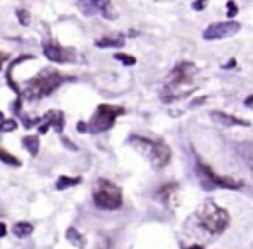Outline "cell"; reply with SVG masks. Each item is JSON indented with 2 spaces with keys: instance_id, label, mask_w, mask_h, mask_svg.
<instances>
[{
  "instance_id": "obj_31",
  "label": "cell",
  "mask_w": 253,
  "mask_h": 249,
  "mask_svg": "<svg viewBox=\"0 0 253 249\" xmlns=\"http://www.w3.org/2000/svg\"><path fill=\"white\" fill-rule=\"evenodd\" d=\"M62 141H64V145H67V148H71V150H73V152H76V146H73V143H71V141L69 139H66V137H62Z\"/></svg>"
},
{
  "instance_id": "obj_13",
  "label": "cell",
  "mask_w": 253,
  "mask_h": 249,
  "mask_svg": "<svg viewBox=\"0 0 253 249\" xmlns=\"http://www.w3.org/2000/svg\"><path fill=\"white\" fill-rule=\"evenodd\" d=\"M66 239L71 242L73 246H76V248L79 249H84V246H86V237H84L83 234H81L79 230H78L76 227H69L66 230Z\"/></svg>"
},
{
  "instance_id": "obj_27",
  "label": "cell",
  "mask_w": 253,
  "mask_h": 249,
  "mask_svg": "<svg viewBox=\"0 0 253 249\" xmlns=\"http://www.w3.org/2000/svg\"><path fill=\"white\" fill-rule=\"evenodd\" d=\"M193 9L195 11H203V9H205V5H207V2H193Z\"/></svg>"
},
{
  "instance_id": "obj_26",
  "label": "cell",
  "mask_w": 253,
  "mask_h": 249,
  "mask_svg": "<svg viewBox=\"0 0 253 249\" xmlns=\"http://www.w3.org/2000/svg\"><path fill=\"white\" fill-rule=\"evenodd\" d=\"M209 100L207 96H202V98H196V100H193L191 101V107H198V105H203L205 101Z\"/></svg>"
},
{
  "instance_id": "obj_29",
  "label": "cell",
  "mask_w": 253,
  "mask_h": 249,
  "mask_svg": "<svg viewBox=\"0 0 253 249\" xmlns=\"http://www.w3.org/2000/svg\"><path fill=\"white\" fill-rule=\"evenodd\" d=\"M245 107H248V109H253V95H250V96L245 100Z\"/></svg>"
},
{
  "instance_id": "obj_28",
  "label": "cell",
  "mask_w": 253,
  "mask_h": 249,
  "mask_svg": "<svg viewBox=\"0 0 253 249\" xmlns=\"http://www.w3.org/2000/svg\"><path fill=\"white\" fill-rule=\"evenodd\" d=\"M5 235H7V225L0 222V237H5Z\"/></svg>"
},
{
  "instance_id": "obj_6",
  "label": "cell",
  "mask_w": 253,
  "mask_h": 249,
  "mask_svg": "<svg viewBox=\"0 0 253 249\" xmlns=\"http://www.w3.org/2000/svg\"><path fill=\"white\" fill-rule=\"evenodd\" d=\"M198 173L203 179L205 188H222V189H239L243 188V181H236L233 177L219 175L209 165L198 162Z\"/></svg>"
},
{
  "instance_id": "obj_18",
  "label": "cell",
  "mask_w": 253,
  "mask_h": 249,
  "mask_svg": "<svg viewBox=\"0 0 253 249\" xmlns=\"http://www.w3.org/2000/svg\"><path fill=\"white\" fill-rule=\"evenodd\" d=\"M22 145H24V148L30 152L31 156H37L38 155V150H40V139H38V136L31 134V136L22 137Z\"/></svg>"
},
{
  "instance_id": "obj_12",
  "label": "cell",
  "mask_w": 253,
  "mask_h": 249,
  "mask_svg": "<svg viewBox=\"0 0 253 249\" xmlns=\"http://www.w3.org/2000/svg\"><path fill=\"white\" fill-rule=\"evenodd\" d=\"M126 43V35H122V33H112V35H105L103 38H98V40L95 41V45L98 48H122Z\"/></svg>"
},
{
  "instance_id": "obj_23",
  "label": "cell",
  "mask_w": 253,
  "mask_h": 249,
  "mask_svg": "<svg viewBox=\"0 0 253 249\" xmlns=\"http://www.w3.org/2000/svg\"><path fill=\"white\" fill-rule=\"evenodd\" d=\"M16 129H18V122L14 119H5L0 124V133H12Z\"/></svg>"
},
{
  "instance_id": "obj_11",
  "label": "cell",
  "mask_w": 253,
  "mask_h": 249,
  "mask_svg": "<svg viewBox=\"0 0 253 249\" xmlns=\"http://www.w3.org/2000/svg\"><path fill=\"white\" fill-rule=\"evenodd\" d=\"M210 117H212L215 122L222 124L226 127H233V126H243V127H250V122L245 119H239L236 115H231V114H226L222 110H212L210 112Z\"/></svg>"
},
{
  "instance_id": "obj_20",
  "label": "cell",
  "mask_w": 253,
  "mask_h": 249,
  "mask_svg": "<svg viewBox=\"0 0 253 249\" xmlns=\"http://www.w3.org/2000/svg\"><path fill=\"white\" fill-rule=\"evenodd\" d=\"M0 162L7 163V165H12V167H21V160L16 158L14 155H11L9 152H5L2 146H0Z\"/></svg>"
},
{
  "instance_id": "obj_2",
  "label": "cell",
  "mask_w": 253,
  "mask_h": 249,
  "mask_svg": "<svg viewBox=\"0 0 253 249\" xmlns=\"http://www.w3.org/2000/svg\"><path fill=\"white\" fill-rule=\"evenodd\" d=\"M196 218H198L200 225L214 235L222 234L229 227V222H231L229 213L224 208H220L217 203L210 201V199L209 201H203L196 208Z\"/></svg>"
},
{
  "instance_id": "obj_24",
  "label": "cell",
  "mask_w": 253,
  "mask_h": 249,
  "mask_svg": "<svg viewBox=\"0 0 253 249\" xmlns=\"http://www.w3.org/2000/svg\"><path fill=\"white\" fill-rule=\"evenodd\" d=\"M226 7H228V18L229 19H233L234 18L236 14H238V5L234 4V2H231V0H229V2H226Z\"/></svg>"
},
{
  "instance_id": "obj_22",
  "label": "cell",
  "mask_w": 253,
  "mask_h": 249,
  "mask_svg": "<svg viewBox=\"0 0 253 249\" xmlns=\"http://www.w3.org/2000/svg\"><path fill=\"white\" fill-rule=\"evenodd\" d=\"M114 58H116V60H121L124 65H135L136 64V58L133 57V55L122 54V52H117V54H114Z\"/></svg>"
},
{
  "instance_id": "obj_4",
  "label": "cell",
  "mask_w": 253,
  "mask_h": 249,
  "mask_svg": "<svg viewBox=\"0 0 253 249\" xmlns=\"http://www.w3.org/2000/svg\"><path fill=\"white\" fill-rule=\"evenodd\" d=\"M93 203L100 210H117L122 206V191L114 182L100 179L93 189Z\"/></svg>"
},
{
  "instance_id": "obj_21",
  "label": "cell",
  "mask_w": 253,
  "mask_h": 249,
  "mask_svg": "<svg viewBox=\"0 0 253 249\" xmlns=\"http://www.w3.org/2000/svg\"><path fill=\"white\" fill-rule=\"evenodd\" d=\"M16 16H18V21L21 26H30L31 22V14L28 9H18L16 11Z\"/></svg>"
},
{
  "instance_id": "obj_14",
  "label": "cell",
  "mask_w": 253,
  "mask_h": 249,
  "mask_svg": "<svg viewBox=\"0 0 253 249\" xmlns=\"http://www.w3.org/2000/svg\"><path fill=\"white\" fill-rule=\"evenodd\" d=\"M78 7L83 12L84 16H93L102 12V2H97V0H86V2H78Z\"/></svg>"
},
{
  "instance_id": "obj_25",
  "label": "cell",
  "mask_w": 253,
  "mask_h": 249,
  "mask_svg": "<svg viewBox=\"0 0 253 249\" xmlns=\"http://www.w3.org/2000/svg\"><path fill=\"white\" fill-rule=\"evenodd\" d=\"M76 129H78V133H88V124L86 122H78Z\"/></svg>"
},
{
  "instance_id": "obj_19",
  "label": "cell",
  "mask_w": 253,
  "mask_h": 249,
  "mask_svg": "<svg viewBox=\"0 0 253 249\" xmlns=\"http://www.w3.org/2000/svg\"><path fill=\"white\" fill-rule=\"evenodd\" d=\"M102 14L105 19H109V21H116L117 19V11H116V7L112 5V2H102Z\"/></svg>"
},
{
  "instance_id": "obj_30",
  "label": "cell",
  "mask_w": 253,
  "mask_h": 249,
  "mask_svg": "<svg viewBox=\"0 0 253 249\" xmlns=\"http://www.w3.org/2000/svg\"><path fill=\"white\" fill-rule=\"evenodd\" d=\"M7 58H9L7 54H2V52H0V69L4 67V62L7 60Z\"/></svg>"
},
{
  "instance_id": "obj_9",
  "label": "cell",
  "mask_w": 253,
  "mask_h": 249,
  "mask_svg": "<svg viewBox=\"0 0 253 249\" xmlns=\"http://www.w3.org/2000/svg\"><path fill=\"white\" fill-rule=\"evenodd\" d=\"M43 54L48 60L57 62V64H66V62L74 60V52L71 48H62L59 45H52L47 43L43 47Z\"/></svg>"
},
{
  "instance_id": "obj_32",
  "label": "cell",
  "mask_w": 253,
  "mask_h": 249,
  "mask_svg": "<svg viewBox=\"0 0 253 249\" xmlns=\"http://www.w3.org/2000/svg\"><path fill=\"white\" fill-rule=\"evenodd\" d=\"M234 65H236V60H234V58H231V60H229V64L222 65V67L224 69H229V67H234Z\"/></svg>"
},
{
  "instance_id": "obj_15",
  "label": "cell",
  "mask_w": 253,
  "mask_h": 249,
  "mask_svg": "<svg viewBox=\"0 0 253 249\" xmlns=\"http://www.w3.org/2000/svg\"><path fill=\"white\" fill-rule=\"evenodd\" d=\"M81 177H67V175H60L59 179H57V182H55V189L57 191H64V189H69L73 188V186H78L81 184Z\"/></svg>"
},
{
  "instance_id": "obj_16",
  "label": "cell",
  "mask_w": 253,
  "mask_h": 249,
  "mask_svg": "<svg viewBox=\"0 0 253 249\" xmlns=\"http://www.w3.org/2000/svg\"><path fill=\"white\" fill-rule=\"evenodd\" d=\"M12 234L19 239H24L33 234V225H31L30 222H18V224L12 227Z\"/></svg>"
},
{
  "instance_id": "obj_35",
  "label": "cell",
  "mask_w": 253,
  "mask_h": 249,
  "mask_svg": "<svg viewBox=\"0 0 253 249\" xmlns=\"http://www.w3.org/2000/svg\"><path fill=\"white\" fill-rule=\"evenodd\" d=\"M0 215H2V213H0Z\"/></svg>"
},
{
  "instance_id": "obj_1",
  "label": "cell",
  "mask_w": 253,
  "mask_h": 249,
  "mask_svg": "<svg viewBox=\"0 0 253 249\" xmlns=\"http://www.w3.org/2000/svg\"><path fill=\"white\" fill-rule=\"evenodd\" d=\"M66 81V76L60 74L55 69H41L40 74L30 79L24 86V98L26 100H41L54 93L60 84Z\"/></svg>"
},
{
  "instance_id": "obj_34",
  "label": "cell",
  "mask_w": 253,
  "mask_h": 249,
  "mask_svg": "<svg viewBox=\"0 0 253 249\" xmlns=\"http://www.w3.org/2000/svg\"><path fill=\"white\" fill-rule=\"evenodd\" d=\"M4 120H5V119H4V114H2V112H0V124H2V122H4Z\"/></svg>"
},
{
  "instance_id": "obj_7",
  "label": "cell",
  "mask_w": 253,
  "mask_h": 249,
  "mask_svg": "<svg viewBox=\"0 0 253 249\" xmlns=\"http://www.w3.org/2000/svg\"><path fill=\"white\" fill-rule=\"evenodd\" d=\"M241 29V24L238 21H222V22H212L207 26L203 31V40H222L238 35Z\"/></svg>"
},
{
  "instance_id": "obj_10",
  "label": "cell",
  "mask_w": 253,
  "mask_h": 249,
  "mask_svg": "<svg viewBox=\"0 0 253 249\" xmlns=\"http://www.w3.org/2000/svg\"><path fill=\"white\" fill-rule=\"evenodd\" d=\"M41 120H43V124H41L40 129H38L40 131V134H47V131L50 126L54 127L57 133H62L66 117H64V114L60 112V110H48V112L41 117Z\"/></svg>"
},
{
  "instance_id": "obj_33",
  "label": "cell",
  "mask_w": 253,
  "mask_h": 249,
  "mask_svg": "<svg viewBox=\"0 0 253 249\" xmlns=\"http://www.w3.org/2000/svg\"><path fill=\"white\" fill-rule=\"evenodd\" d=\"M188 249H203L202 246H198V244H193V246H190Z\"/></svg>"
},
{
  "instance_id": "obj_17",
  "label": "cell",
  "mask_w": 253,
  "mask_h": 249,
  "mask_svg": "<svg viewBox=\"0 0 253 249\" xmlns=\"http://www.w3.org/2000/svg\"><path fill=\"white\" fill-rule=\"evenodd\" d=\"M176 191H177V184H164L160 189H158L157 198L160 199L162 203H167L169 205V201L174 198V192Z\"/></svg>"
},
{
  "instance_id": "obj_5",
  "label": "cell",
  "mask_w": 253,
  "mask_h": 249,
  "mask_svg": "<svg viewBox=\"0 0 253 249\" xmlns=\"http://www.w3.org/2000/svg\"><path fill=\"white\" fill-rule=\"evenodd\" d=\"M124 112V107H117V105H98L92 120L88 122V133H105V131H109L110 127L114 126L117 117H121Z\"/></svg>"
},
{
  "instance_id": "obj_8",
  "label": "cell",
  "mask_w": 253,
  "mask_h": 249,
  "mask_svg": "<svg viewBox=\"0 0 253 249\" xmlns=\"http://www.w3.org/2000/svg\"><path fill=\"white\" fill-rule=\"evenodd\" d=\"M196 73H198V67L195 64H191V62H179V64L171 71V74H169L167 86L176 88V86H181V84L190 83L191 77Z\"/></svg>"
},
{
  "instance_id": "obj_3",
  "label": "cell",
  "mask_w": 253,
  "mask_h": 249,
  "mask_svg": "<svg viewBox=\"0 0 253 249\" xmlns=\"http://www.w3.org/2000/svg\"><path fill=\"white\" fill-rule=\"evenodd\" d=\"M131 143L138 152H141L147 156L154 169H164L171 162L173 152H171V148L165 145L164 141H150L147 137L133 136Z\"/></svg>"
}]
</instances>
